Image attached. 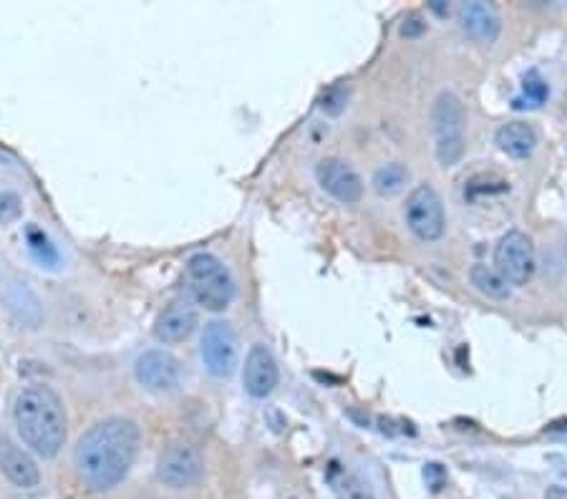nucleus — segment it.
<instances>
[{
	"mask_svg": "<svg viewBox=\"0 0 567 499\" xmlns=\"http://www.w3.org/2000/svg\"><path fill=\"white\" fill-rule=\"evenodd\" d=\"M142 444V431L132 419L111 416L91 426L76 444V474L91 492H111L124 482Z\"/></svg>",
	"mask_w": 567,
	"mask_h": 499,
	"instance_id": "nucleus-1",
	"label": "nucleus"
},
{
	"mask_svg": "<svg viewBox=\"0 0 567 499\" xmlns=\"http://www.w3.org/2000/svg\"><path fill=\"white\" fill-rule=\"evenodd\" d=\"M16 426L23 444L38 457L53 459L66 444V409L51 386L33 384L18 394Z\"/></svg>",
	"mask_w": 567,
	"mask_h": 499,
	"instance_id": "nucleus-2",
	"label": "nucleus"
},
{
	"mask_svg": "<svg viewBox=\"0 0 567 499\" xmlns=\"http://www.w3.org/2000/svg\"><path fill=\"white\" fill-rule=\"evenodd\" d=\"M184 278H187L192 298L205 305V310L220 313V310L230 308L232 298H235V280L220 258H215L212 253L192 255L184 268Z\"/></svg>",
	"mask_w": 567,
	"mask_h": 499,
	"instance_id": "nucleus-3",
	"label": "nucleus"
},
{
	"mask_svg": "<svg viewBox=\"0 0 567 499\" xmlns=\"http://www.w3.org/2000/svg\"><path fill=\"white\" fill-rule=\"evenodd\" d=\"M464 127H467V114L454 91H441L431 109V129H434L436 139V159L444 169L457 167L467 149V137H464Z\"/></svg>",
	"mask_w": 567,
	"mask_h": 499,
	"instance_id": "nucleus-4",
	"label": "nucleus"
},
{
	"mask_svg": "<svg viewBox=\"0 0 567 499\" xmlns=\"http://www.w3.org/2000/svg\"><path fill=\"white\" fill-rule=\"evenodd\" d=\"M404 217L409 230L414 232L419 240L436 242L447 232V212H444V202H441L439 192L431 184H419L406 197Z\"/></svg>",
	"mask_w": 567,
	"mask_h": 499,
	"instance_id": "nucleus-5",
	"label": "nucleus"
},
{
	"mask_svg": "<svg viewBox=\"0 0 567 499\" xmlns=\"http://www.w3.org/2000/svg\"><path fill=\"white\" fill-rule=\"evenodd\" d=\"M494 268L510 285H525L537 268L535 245L530 235L522 230L504 232L494 247Z\"/></svg>",
	"mask_w": 567,
	"mask_h": 499,
	"instance_id": "nucleus-6",
	"label": "nucleus"
},
{
	"mask_svg": "<svg viewBox=\"0 0 567 499\" xmlns=\"http://www.w3.org/2000/svg\"><path fill=\"white\" fill-rule=\"evenodd\" d=\"M205 474V459L192 444H172L157 462V477L164 487L187 489Z\"/></svg>",
	"mask_w": 567,
	"mask_h": 499,
	"instance_id": "nucleus-7",
	"label": "nucleus"
},
{
	"mask_svg": "<svg viewBox=\"0 0 567 499\" xmlns=\"http://www.w3.org/2000/svg\"><path fill=\"white\" fill-rule=\"evenodd\" d=\"M202 363H205L207 373L215 379H227L235 371L237 363V341L235 331L227 321H210L205 326L200 343Z\"/></svg>",
	"mask_w": 567,
	"mask_h": 499,
	"instance_id": "nucleus-8",
	"label": "nucleus"
},
{
	"mask_svg": "<svg viewBox=\"0 0 567 499\" xmlns=\"http://www.w3.org/2000/svg\"><path fill=\"white\" fill-rule=\"evenodd\" d=\"M280 384V368L275 361L273 351L263 343H255V346L247 351L245 368H242V386H245L247 394L252 399H268Z\"/></svg>",
	"mask_w": 567,
	"mask_h": 499,
	"instance_id": "nucleus-9",
	"label": "nucleus"
},
{
	"mask_svg": "<svg viewBox=\"0 0 567 499\" xmlns=\"http://www.w3.org/2000/svg\"><path fill=\"white\" fill-rule=\"evenodd\" d=\"M134 376L152 394H169L179 386V361L167 351H144L134 363Z\"/></svg>",
	"mask_w": 567,
	"mask_h": 499,
	"instance_id": "nucleus-10",
	"label": "nucleus"
},
{
	"mask_svg": "<svg viewBox=\"0 0 567 499\" xmlns=\"http://www.w3.org/2000/svg\"><path fill=\"white\" fill-rule=\"evenodd\" d=\"M315 177H318V184H321L323 190L331 197H336L338 202H343V205H353V202H358L363 197V179L343 159L331 157L318 162Z\"/></svg>",
	"mask_w": 567,
	"mask_h": 499,
	"instance_id": "nucleus-11",
	"label": "nucleus"
},
{
	"mask_svg": "<svg viewBox=\"0 0 567 499\" xmlns=\"http://www.w3.org/2000/svg\"><path fill=\"white\" fill-rule=\"evenodd\" d=\"M197 328V308L192 300L177 298L159 313L157 323H154V338L159 343H182L187 341Z\"/></svg>",
	"mask_w": 567,
	"mask_h": 499,
	"instance_id": "nucleus-12",
	"label": "nucleus"
},
{
	"mask_svg": "<svg viewBox=\"0 0 567 499\" xmlns=\"http://www.w3.org/2000/svg\"><path fill=\"white\" fill-rule=\"evenodd\" d=\"M0 472L21 489H33L41 482V472H38V464L33 462L31 454L23 452L8 439H0Z\"/></svg>",
	"mask_w": 567,
	"mask_h": 499,
	"instance_id": "nucleus-13",
	"label": "nucleus"
},
{
	"mask_svg": "<svg viewBox=\"0 0 567 499\" xmlns=\"http://www.w3.org/2000/svg\"><path fill=\"white\" fill-rule=\"evenodd\" d=\"M462 31L472 41L492 43L497 41L499 31H502V21H499V13L494 11L492 3L474 0V3H467L462 8Z\"/></svg>",
	"mask_w": 567,
	"mask_h": 499,
	"instance_id": "nucleus-14",
	"label": "nucleus"
},
{
	"mask_svg": "<svg viewBox=\"0 0 567 499\" xmlns=\"http://www.w3.org/2000/svg\"><path fill=\"white\" fill-rule=\"evenodd\" d=\"M494 142L504 154L515 159H527L537 147V132L527 121H507L494 134Z\"/></svg>",
	"mask_w": 567,
	"mask_h": 499,
	"instance_id": "nucleus-15",
	"label": "nucleus"
},
{
	"mask_svg": "<svg viewBox=\"0 0 567 499\" xmlns=\"http://www.w3.org/2000/svg\"><path fill=\"white\" fill-rule=\"evenodd\" d=\"M328 479H331L333 492H336L338 499H376L373 489L356 472L341 467V464H333Z\"/></svg>",
	"mask_w": 567,
	"mask_h": 499,
	"instance_id": "nucleus-16",
	"label": "nucleus"
},
{
	"mask_svg": "<svg viewBox=\"0 0 567 499\" xmlns=\"http://www.w3.org/2000/svg\"><path fill=\"white\" fill-rule=\"evenodd\" d=\"M469 280H472L474 288L479 290L482 295L494 300H504L510 298V283L497 273V268H489V265H472L469 270Z\"/></svg>",
	"mask_w": 567,
	"mask_h": 499,
	"instance_id": "nucleus-17",
	"label": "nucleus"
},
{
	"mask_svg": "<svg viewBox=\"0 0 567 499\" xmlns=\"http://www.w3.org/2000/svg\"><path fill=\"white\" fill-rule=\"evenodd\" d=\"M406 182H409V169L399 162L384 164V167L376 169V174H373V190L381 197L399 195L406 187Z\"/></svg>",
	"mask_w": 567,
	"mask_h": 499,
	"instance_id": "nucleus-18",
	"label": "nucleus"
},
{
	"mask_svg": "<svg viewBox=\"0 0 567 499\" xmlns=\"http://www.w3.org/2000/svg\"><path fill=\"white\" fill-rule=\"evenodd\" d=\"M26 237H28V247H31L33 258H36L41 265H46V268H56L61 255H58L56 245L48 240L46 232L38 230V227H28Z\"/></svg>",
	"mask_w": 567,
	"mask_h": 499,
	"instance_id": "nucleus-19",
	"label": "nucleus"
},
{
	"mask_svg": "<svg viewBox=\"0 0 567 499\" xmlns=\"http://www.w3.org/2000/svg\"><path fill=\"white\" fill-rule=\"evenodd\" d=\"M502 192H510V182H507V179L497 177V174H477V177L469 179L464 197H469V200H479V197L502 195Z\"/></svg>",
	"mask_w": 567,
	"mask_h": 499,
	"instance_id": "nucleus-20",
	"label": "nucleus"
},
{
	"mask_svg": "<svg viewBox=\"0 0 567 499\" xmlns=\"http://www.w3.org/2000/svg\"><path fill=\"white\" fill-rule=\"evenodd\" d=\"M23 200L13 190L0 192V225H13L21 220Z\"/></svg>",
	"mask_w": 567,
	"mask_h": 499,
	"instance_id": "nucleus-21",
	"label": "nucleus"
},
{
	"mask_svg": "<svg viewBox=\"0 0 567 499\" xmlns=\"http://www.w3.org/2000/svg\"><path fill=\"white\" fill-rule=\"evenodd\" d=\"M522 91H525L527 99L532 101V106H540L542 101L550 96V89H547V84L542 81V76L537 74V71H530V74L525 76V81H522Z\"/></svg>",
	"mask_w": 567,
	"mask_h": 499,
	"instance_id": "nucleus-22",
	"label": "nucleus"
},
{
	"mask_svg": "<svg viewBox=\"0 0 567 499\" xmlns=\"http://www.w3.org/2000/svg\"><path fill=\"white\" fill-rule=\"evenodd\" d=\"M346 101H348L346 91H343V89H331L326 96H323L321 109L326 111V114L336 116V114H341L343 109H346Z\"/></svg>",
	"mask_w": 567,
	"mask_h": 499,
	"instance_id": "nucleus-23",
	"label": "nucleus"
},
{
	"mask_svg": "<svg viewBox=\"0 0 567 499\" xmlns=\"http://www.w3.org/2000/svg\"><path fill=\"white\" fill-rule=\"evenodd\" d=\"M424 31H426V23L421 21L419 16H411L409 21H404V26H401V36H406V38H416Z\"/></svg>",
	"mask_w": 567,
	"mask_h": 499,
	"instance_id": "nucleus-24",
	"label": "nucleus"
},
{
	"mask_svg": "<svg viewBox=\"0 0 567 499\" xmlns=\"http://www.w3.org/2000/svg\"><path fill=\"white\" fill-rule=\"evenodd\" d=\"M424 477L429 479V484H431V489H434V492H439L441 489V484H444V469L439 467V464H429V467L424 469Z\"/></svg>",
	"mask_w": 567,
	"mask_h": 499,
	"instance_id": "nucleus-25",
	"label": "nucleus"
},
{
	"mask_svg": "<svg viewBox=\"0 0 567 499\" xmlns=\"http://www.w3.org/2000/svg\"><path fill=\"white\" fill-rule=\"evenodd\" d=\"M429 8L436 16H449V3H444V0H431Z\"/></svg>",
	"mask_w": 567,
	"mask_h": 499,
	"instance_id": "nucleus-26",
	"label": "nucleus"
},
{
	"mask_svg": "<svg viewBox=\"0 0 567 499\" xmlns=\"http://www.w3.org/2000/svg\"><path fill=\"white\" fill-rule=\"evenodd\" d=\"M545 499H567V487H560V484H555V487L547 489Z\"/></svg>",
	"mask_w": 567,
	"mask_h": 499,
	"instance_id": "nucleus-27",
	"label": "nucleus"
},
{
	"mask_svg": "<svg viewBox=\"0 0 567 499\" xmlns=\"http://www.w3.org/2000/svg\"><path fill=\"white\" fill-rule=\"evenodd\" d=\"M290 499H295V497H290Z\"/></svg>",
	"mask_w": 567,
	"mask_h": 499,
	"instance_id": "nucleus-28",
	"label": "nucleus"
}]
</instances>
